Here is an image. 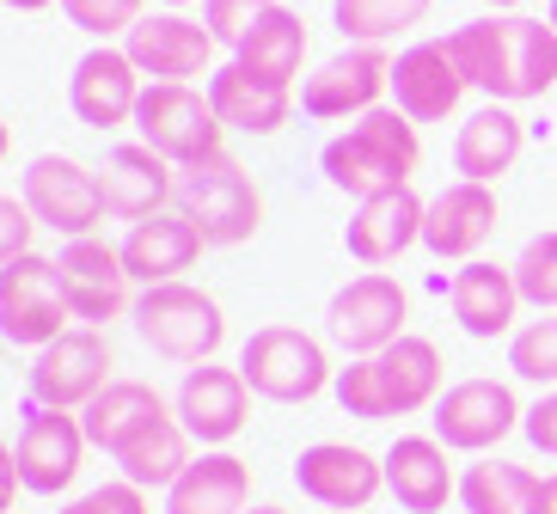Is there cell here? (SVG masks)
I'll use <instances>...</instances> for the list:
<instances>
[{"label": "cell", "instance_id": "obj_1", "mask_svg": "<svg viewBox=\"0 0 557 514\" xmlns=\"http://www.w3.org/2000/svg\"><path fill=\"white\" fill-rule=\"evenodd\" d=\"M459 74L491 104H527L557 86V25L527 13H491L447 32Z\"/></svg>", "mask_w": 557, "mask_h": 514}, {"label": "cell", "instance_id": "obj_2", "mask_svg": "<svg viewBox=\"0 0 557 514\" xmlns=\"http://www.w3.org/2000/svg\"><path fill=\"white\" fill-rule=\"evenodd\" d=\"M442 349L429 337H398L393 349L380 355H349V367H337V404L344 416H361V423H386V416H410V411H435L442 399Z\"/></svg>", "mask_w": 557, "mask_h": 514}, {"label": "cell", "instance_id": "obj_3", "mask_svg": "<svg viewBox=\"0 0 557 514\" xmlns=\"http://www.w3.org/2000/svg\"><path fill=\"white\" fill-rule=\"evenodd\" d=\"M423 166V141H417V123H410L398 104H380V111L356 116L344 135H331L325 153H319V172H325L331 190L368 202L380 190H405Z\"/></svg>", "mask_w": 557, "mask_h": 514}, {"label": "cell", "instance_id": "obj_4", "mask_svg": "<svg viewBox=\"0 0 557 514\" xmlns=\"http://www.w3.org/2000/svg\"><path fill=\"white\" fill-rule=\"evenodd\" d=\"M129 318H135V337H141L160 362H178V367L214 362L221 343H227V313H221V300L202 294L197 283L141 288Z\"/></svg>", "mask_w": 557, "mask_h": 514}, {"label": "cell", "instance_id": "obj_5", "mask_svg": "<svg viewBox=\"0 0 557 514\" xmlns=\"http://www.w3.org/2000/svg\"><path fill=\"white\" fill-rule=\"evenodd\" d=\"M172 209H178L209 246H246L251 233L263 227L258 184H251V172L239 166V160H227V153H214L202 166H184Z\"/></svg>", "mask_w": 557, "mask_h": 514}, {"label": "cell", "instance_id": "obj_6", "mask_svg": "<svg viewBox=\"0 0 557 514\" xmlns=\"http://www.w3.org/2000/svg\"><path fill=\"white\" fill-rule=\"evenodd\" d=\"M135 135H141L153 153H165L178 172L184 166H202V160H214V153H227V148H221L227 123L214 116L209 92H197L190 80H148V86H141Z\"/></svg>", "mask_w": 557, "mask_h": 514}, {"label": "cell", "instance_id": "obj_7", "mask_svg": "<svg viewBox=\"0 0 557 514\" xmlns=\"http://www.w3.org/2000/svg\"><path fill=\"white\" fill-rule=\"evenodd\" d=\"M239 374L270 404H307L337 380L325 343L312 331H300V325H263V331H251L246 349H239Z\"/></svg>", "mask_w": 557, "mask_h": 514}, {"label": "cell", "instance_id": "obj_8", "mask_svg": "<svg viewBox=\"0 0 557 514\" xmlns=\"http://www.w3.org/2000/svg\"><path fill=\"white\" fill-rule=\"evenodd\" d=\"M62 331H74V306H67L55 258H37V251L13 258L0 269V337L18 349H44Z\"/></svg>", "mask_w": 557, "mask_h": 514}, {"label": "cell", "instance_id": "obj_9", "mask_svg": "<svg viewBox=\"0 0 557 514\" xmlns=\"http://www.w3.org/2000/svg\"><path fill=\"white\" fill-rule=\"evenodd\" d=\"M111 367H116L111 337H104L99 325H74V331H62L55 343L37 349L32 404H50V411H86V404L116 380Z\"/></svg>", "mask_w": 557, "mask_h": 514}, {"label": "cell", "instance_id": "obj_10", "mask_svg": "<svg viewBox=\"0 0 557 514\" xmlns=\"http://www.w3.org/2000/svg\"><path fill=\"white\" fill-rule=\"evenodd\" d=\"M25 209L37 215V227L62 233V239H86L99 233L104 221V190H99V172L81 166L74 153H37L25 184H18Z\"/></svg>", "mask_w": 557, "mask_h": 514}, {"label": "cell", "instance_id": "obj_11", "mask_svg": "<svg viewBox=\"0 0 557 514\" xmlns=\"http://www.w3.org/2000/svg\"><path fill=\"white\" fill-rule=\"evenodd\" d=\"M405 318H410V294L386 276V269H368L356 283H344L325 306V325H331V343L344 355H380L405 337Z\"/></svg>", "mask_w": 557, "mask_h": 514}, {"label": "cell", "instance_id": "obj_12", "mask_svg": "<svg viewBox=\"0 0 557 514\" xmlns=\"http://www.w3.org/2000/svg\"><path fill=\"white\" fill-rule=\"evenodd\" d=\"M386 92H393V55L380 50V43H349L319 74H307L300 111L319 116V123H356V116L380 111Z\"/></svg>", "mask_w": 557, "mask_h": 514}, {"label": "cell", "instance_id": "obj_13", "mask_svg": "<svg viewBox=\"0 0 557 514\" xmlns=\"http://www.w3.org/2000/svg\"><path fill=\"white\" fill-rule=\"evenodd\" d=\"M521 399L503 380H459L435 399V441L447 453H491L521 429Z\"/></svg>", "mask_w": 557, "mask_h": 514}, {"label": "cell", "instance_id": "obj_14", "mask_svg": "<svg viewBox=\"0 0 557 514\" xmlns=\"http://www.w3.org/2000/svg\"><path fill=\"white\" fill-rule=\"evenodd\" d=\"M55 269H62V288H67V306H74V318L81 325H111V318L135 313V276L123 269V251L104 246L99 233H86V239H67L62 251H55Z\"/></svg>", "mask_w": 557, "mask_h": 514}, {"label": "cell", "instance_id": "obj_15", "mask_svg": "<svg viewBox=\"0 0 557 514\" xmlns=\"http://www.w3.org/2000/svg\"><path fill=\"white\" fill-rule=\"evenodd\" d=\"M141 67L129 62L123 43H99L86 50L67 74V104L86 129H135V104H141Z\"/></svg>", "mask_w": 557, "mask_h": 514}, {"label": "cell", "instance_id": "obj_16", "mask_svg": "<svg viewBox=\"0 0 557 514\" xmlns=\"http://www.w3.org/2000/svg\"><path fill=\"white\" fill-rule=\"evenodd\" d=\"M295 484L300 497H312L319 509L361 514L386 490V460H374L368 448H349V441H312L295 460Z\"/></svg>", "mask_w": 557, "mask_h": 514}, {"label": "cell", "instance_id": "obj_17", "mask_svg": "<svg viewBox=\"0 0 557 514\" xmlns=\"http://www.w3.org/2000/svg\"><path fill=\"white\" fill-rule=\"evenodd\" d=\"M86 429H81V411H50V404H32L25 411V429H18V478L25 490L37 497H62L67 484L81 478V460H86Z\"/></svg>", "mask_w": 557, "mask_h": 514}, {"label": "cell", "instance_id": "obj_18", "mask_svg": "<svg viewBox=\"0 0 557 514\" xmlns=\"http://www.w3.org/2000/svg\"><path fill=\"white\" fill-rule=\"evenodd\" d=\"M172 411H178V423L190 429V441H202V448H227L233 435L251 423V380L239 374V367L202 362V367L184 374Z\"/></svg>", "mask_w": 557, "mask_h": 514}, {"label": "cell", "instance_id": "obj_19", "mask_svg": "<svg viewBox=\"0 0 557 514\" xmlns=\"http://www.w3.org/2000/svg\"><path fill=\"white\" fill-rule=\"evenodd\" d=\"M123 50L141 67V80H197V74H214V50L221 43L209 37V25L165 7V13H148L123 37Z\"/></svg>", "mask_w": 557, "mask_h": 514}, {"label": "cell", "instance_id": "obj_20", "mask_svg": "<svg viewBox=\"0 0 557 514\" xmlns=\"http://www.w3.org/2000/svg\"><path fill=\"white\" fill-rule=\"evenodd\" d=\"M99 190H104V215L135 227V221L172 209V197H178V166L165 153H153L148 141H123V148L104 153Z\"/></svg>", "mask_w": 557, "mask_h": 514}, {"label": "cell", "instance_id": "obj_21", "mask_svg": "<svg viewBox=\"0 0 557 514\" xmlns=\"http://www.w3.org/2000/svg\"><path fill=\"white\" fill-rule=\"evenodd\" d=\"M503 221V202H496V184H472V178H454L442 197H429V215H423V246L442 258V264H472L484 239L496 233Z\"/></svg>", "mask_w": 557, "mask_h": 514}, {"label": "cell", "instance_id": "obj_22", "mask_svg": "<svg viewBox=\"0 0 557 514\" xmlns=\"http://www.w3.org/2000/svg\"><path fill=\"white\" fill-rule=\"evenodd\" d=\"M466 92L472 86L459 74L447 37H423V43H410V50L393 55V99L410 123H447Z\"/></svg>", "mask_w": 557, "mask_h": 514}, {"label": "cell", "instance_id": "obj_23", "mask_svg": "<svg viewBox=\"0 0 557 514\" xmlns=\"http://www.w3.org/2000/svg\"><path fill=\"white\" fill-rule=\"evenodd\" d=\"M423 215H429V202L417 197V190H380V197H368L349 215L344 227V246L356 264L380 269V264H393V258H405L410 246H423Z\"/></svg>", "mask_w": 557, "mask_h": 514}, {"label": "cell", "instance_id": "obj_24", "mask_svg": "<svg viewBox=\"0 0 557 514\" xmlns=\"http://www.w3.org/2000/svg\"><path fill=\"white\" fill-rule=\"evenodd\" d=\"M447 306H454L459 331L478 337V343H496V337L515 331V313H521V283H515V264H472L454 269L447 283Z\"/></svg>", "mask_w": 557, "mask_h": 514}, {"label": "cell", "instance_id": "obj_25", "mask_svg": "<svg viewBox=\"0 0 557 514\" xmlns=\"http://www.w3.org/2000/svg\"><path fill=\"white\" fill-rule=\"evenodd\" d=\"M116 251H123V269H129L135 283L160 288V283H184V269H197V258L209 251V239H202L178 209H165V215L135 221Z\"/></svg>", "mask_w": 557, "mask_h": 514}, {"label": "cell", "instance_id": "obj_26", "mask_svg": "<svg viewBox=\"0 0 557 514\" xmlns=\"http://www.w3.org/2000/svg\"><path fill=\"white\" fill-rule=\"evenodd\" d=\"M521 153H527V123L515 116V104H484L454 135V172L472 184H503L521 166Z\"/></svg>", "mask_w": 557, "mask_h": 514}, {"label": "cell", "instance_id": "obj_27", "mask_svg": "<svg viewBox=\"0 0 557 514\" xmlns=\"http://www.w3.org/2000/svg\"><path fill=\"white\" fill-rule=\"evenodd\" d=\"M202 92H209L214 116L239 135H276L282 123L295 116V86L263 80V74H251V67H239V62L214 67Z\"/></svg>", "mask_w": 557, "mask_h": 514}, {"label": "cell", "instance_id": "obj_28", "mask_svg": "<svg viewBox=\"0 0 557 514\" xmlns=\"http://www.w3.org/2000/svg\"><path fill=\"white\" fill-rule=\"evenodd\" d=\"M386 490L405 514H442L447 497H459V478L447 465V448L435 435H398L386 448Z\"/></svg>", "mask_w": 557, "mask_h": 514}, {"label": "cell", "instance_id": "obj_29", "mask_svg": "<svg viewBox=\"0 0 557 514\" xmlns=\"http://www.w3.org/2000/svg\"><path fill=\"white\" fill-rule=\"evenodd\" d=\"M251 509V465L239 453L202 448L184 465V478L165 490V514H246Z\"/></svg>", "mask_w": 557, "mask_h": 514}, {"label": "cell", "instance_id": "obj_30", "mask_svg": "<svg viewBox=\"0 0 557 514\" xmlns=\"http://www.w3.org/2000/svg\"><path fill=\"white\" fill-rule=\"evenodd\" d=\"M111 460H116V472H123V484H135V490H172V484L184 478V465H190V429L178 423V411H160V416H148Z\"/></svg>", "mask_w": 557, "mask_h": 514}, {"label": "cell", "instance_id": "obj_31", "mask_svg": "<svg viewBox=\"0 0 557 514\" xmlns=\"http://www.w3.org/2000/svg\"><path fill=\"white\" fill-rule=\"evenodd\" d=\"M312 37H307V18L295 13V7H282V0H270L258 13V25L246 32V43L233 50V62L251 67V74H263V80L276 86H295L300 62H307Z\"/></svg>", "mask_w": 557, "mask_h": 514}, {"label": "cell", "instance_id": "obj_32", "mask_svg": "<svg viewBox=\"0 0 557 514\" xmlns=\"http://www.w3.org/2000/svg\"><path fill=\"white\" fill-rule=\"evenodd\" d=\"M160 411H172V404H165L148 380H111L99 399L81 411V429H86V441H92L99 453H116L141 423H148V416H160Z\"/></svg>", "mask_w": 557, "mask_h": 514}, {"label": "cell", "instance_id": "obj_33", "mask_svg": "<svg viewBox=\"0 0 557 514\" xmlns=\"http://www.w3.org/2000/svg\"><path fill=\"white\" fill-rule=\"evenodd\" d=\"M533 490H540V478L527 465L491 460V453L459 472V502H466V514H527Z\"/></svg>", "mask_w": 557, "mask_h": 514}, {"label": "cell", "instance_id": "obj_34", "mask_svg": "<svg viewBox=\"0 0 557 514\" xmlns=\"http://www.w3.org/2000/svg\"><path fill=\"white\" fill-rule=\"evenodd\" d=\"M435 0H331V25L344 32V43H393V37L417 32Z\"/></svg>", "mask_w": 557, "mask_h": 514}, {"label": "cell", "instance_id": "obj_35", "mask_svg": "<svg viewBox=\"0 0 557 514\" xmlns=\"http://www.w3.org/2000/svg\"><path fill=\"white\" fill-rule=\"evenodd\" d=\"M508 367H515V380L527 386H557V318H533L521 331L508 337Z\"/></svg>", "mask_w": 557, "mask_h": 514}, {"label": "cell", "instance_id": "obj_36", "mask_svg": "<svg viewBox=\"0 0 557 514\" xmlns=\"http://www.w3.org/2000/svg\"><path fill=\"white\" fill-rule=\"evenodd\" d=\"M515 283H521V300L540 306V313H557V227L533 233L515 258Z\"/></svg>", "mask_w": 557, "mask_h": 514}, {"label": "cell", "instance_id": "obj_37", "mask_svg": "<svg viewBox=\"0 0 557 514\" xmlns=\"http://www.w3.org/2000/svg\"><path fill=\"white\" fill-rule=\"evenodd\" d=\"M62 13L74 32L99 37V43H116V37H129L148 18V0H62Z\"/></svg>", "mask_w": 557, "mask_h": 514}, {"label": "cell", "instance_id": "obj_38", "mask_svg": "<svg viewBox=\"0 0 557 514\" xmlns=\"http://www.w3.org/2000/svg\"><path fill=\"white\" fill-rule=\"evenodd\" d=\"M263 7H270V0H202V25H209V37L221 50H239Z\"/></svg>", "mask_w": 557, "mask_h": 514}, {"label": "cell", "instance_id": "obj_39", "mask_svg": "<svg viewBox=\"0 0 557 514\" xmlns=\"http://www.w3.org/2000/svg\"><path fill=\"white\" fill-rule=\"evenodd\" d=\"M62 514H148V490H135V484H99V490H86L74 497Z\"/></svg>", "mask_w": 557, "mask_h": 514}, {"label": "cell", "instance_id": "obj_40", "mask_svg": "<svg viewBox=\"0 0 557 514\" xmlns=\"http://www.w3.org/2000/svg\"><path fill=\"white\" fill-rule=\"evenodd\" d=\"M32 239H37V215L25 209V197H0V269L25 258Z\"/></svg>", "mask_w": 557, "mask_h": 514}, {"label": "cell", "instance_id": "obj_41", "mask_svg": "<svg viewBox=\"0 0 557 514\" xmlns=\"http://www.w3.org/2000/svg\"><path fill=\"white\" fill-rule=\"evenodd\" d=\"M521 435L540 453H552V460H557V386H552V392H540V404L521 416Z\"/></svg>", "mask_w": 557, "mask_h": 514}, {"label": "cell", "instance_id": "obj_42", "mask_svg": "<svg viewBox=\"0 0 557 514\" xmlns=\"http://www.w3.org/2000/svg\"><path fill=\"white\" fill-rule=\"evenodd\" d=\"M18 490H25V478H18V453L0 441V514H13Z\"/></svg>", "mask_w": 557, "mask_h": 514}, {"label": "cell", "instance_id": "obj_43", "mask_svg": "<svg viewBox=\"0 0 557 514\" xmlns=\"http://www.w3.org/2000/svg\"><path fill=\"white\" fill-rule=\"evenodd\" d=\"M527 514H557V472H552V478H540V490H533Z\"/></svg>", "mask_w": 557, "mask_h": 514}, {"label": "cell", "instance_id": "obj_44", "mask_svg": "<svg viewBox=\"0 0 557 514\" xmlns=\"http://www.w3.org/2000/svg\"><path fill=\"white\" fill-rule=\"evenodd\" d=\"M0 7H13V13H44V7H55V0H0Z\"/></svg>", "mask_w": 557, "mask_h": 514}, {"label": "cell", "instance_id": "obj_45", "mask_svg": "<svg viewBox=\"0 0 557 514\" xmlns=\"http://www.w3.org/2000/svg\"><path fill=\"white\" fill-rule=\"evenodd\" d=\"M7 153H13V129H7V116H0V166H7Z\"/></svg>", "mask_w": 557, "mask_h": 514}, {"label": "cell", "instance_id": "obj_46", "mask_svg": "<svg viewBox=\"0 0 557 514\" xmlns=\"http://www.w3.org/2000/svg\"><path fill=\"white\" fill-rule=\"evenodd\" d=\"M491 7H496V13H515V7H521V0H491Z\"/></svg>", "mask_w": 557, "mask_h": 514}, {"label": "cell", "instance_id": "obj_47", "mask_svg": "<svg viewBox=\"0 0 557 514\" xmlns=\"http://www.w3.org/2000/svg\"><path fill=\"white\" fill-rule=\"evenodd\" d=\"M165 7H172V13H184V7H190V0H165Z\"/></svg>", "mask_w": 557, "mask_h": 514}, {"label": "cell", "instance_id": "obj_48", "mask_svg": "<svg viewBox=\"0 0 557 514\" xmlns=\"http://www.w3.org/2000/svg\"><path fill=\"white\" fill-rule=\"evenodd\" d=\"M246 514H282V509H246Z\"/></svg>", "mask_w": 557, "mask_h": 514}, {"label": "cell", "instance_id": "obj_49", "mask_svg": "<svg viewBox=\"0 0 557 514\" xmlns=\"http://www.w3.org/2000/svg\"><path fill=\"white\" fill-rule=\"evenodd\" d=\"M545 18H552V25H557V0H552V13H545Z\"/></svg>", "mask_w": 557, "mask_h": 514}]
</instances>
